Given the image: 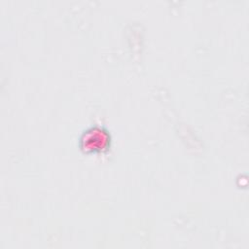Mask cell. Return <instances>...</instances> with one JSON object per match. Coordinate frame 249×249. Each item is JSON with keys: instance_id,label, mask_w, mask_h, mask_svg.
<instances>
[{"instance_id": "6da1fadb", "label": "cell", "mask_w": 249, "mask_h": 249, "mask_svg": "<svg viewBox=\"0 0 249 249\" xmlns=\"http://www.w3.org/2000/svg\"><path fill=\"white\" fill-rule=\"evenodd\" d=\"M110 145V134L103 127H90L83 133L80 147L85 152H100Z\"/></svg>"}]
</instances>
